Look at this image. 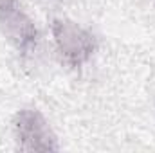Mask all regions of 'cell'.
<instances>
[{
	"mask_svg": "<svg viewBox=\"0 0 155 153\" xmlns=\"http://www.w3.org/2000/svg\"><path fill=\"white\" fill-rule=\"evenodd\" d=\"M51 31L60 56L72 67H81L97 50L96 36L69 18H54Z\"/></svg>",
	"mask_w": 155,
	"mask_h": 153,
	"instance_id": "1",
	"label": "cell"
},
{
	"mask_svg": "<svg viewBox=\"0 0 155 153\" xmlns=\"http://www.w3.org/2000/svg\"><path fill=\"white\" fill-rule=\"evenodd\" d=\"M18 5H20L18 0H0V16L11 9H15V7H18Z\"/></svg>",
	"mask_w": 155,
	"mask_h": 153,
	"instance_id": "4",
	"label": "cell"
},
{
	"mask_svg": "<svg viewBox=\"0 0 155 153\" xmlns=\"http://www.w3.org/2000/svg\"><path fill=\"white\" fill-rule=\"evenodd\" d=\"M15 141L24 151H58L60 142L45 115L36 108H22L13 117Z\"/></svg>",
	"mask_w": 155,
	"mask_h": 153,
	"instance_id": "2",
	"label": "cell"
},
{
	"mask_svg": "<svg viewBox=\"0 0 155 153\" xmlns=\"http://www.w3.org/2000/svg\"><path fill=\"white\" fill-rule=\"evenodd\" d=\"M0 29L4 36L24 54L31 52L38 43V29L33 18L20 5L0 16Z\"/></svg>",
	"mask_w": 155,
	"mask_h": 153,
	"instance_id": "3",
	"label": "cell"
}]
</instances>
